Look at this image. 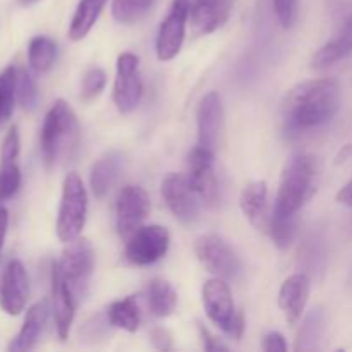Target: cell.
<instances>
[{"label": "cell", "mask_w": 352, "mask_h": 352, "mask_svg": "<svg viewBox=\"0 0 352 352\" xmlns=\"http://www.w3.org/2000/svg\"><path fill=\"white\" fill-rule=\"evenodd\" d=\"M148 305L151 313L158 318H167L175 311L177 292L164 278H153L148 285Z\"/></svg>", "instance_id": "obj_24"}, {"label": "cell", "mask_w": 352, "mask_h": 352, "mask_svg": "<svg viewBox=\"0 0 352 352\" xmlns=\"http://www.w3.org/2000/svg\"><path fill=\"white\" fill-rule=\"evenodd\" d=\"M21 186V168L17 160L0 162V196L2 199L12 198Z\"/></svg>", "instance_id": "obj_30"}, {"label": "cell", "mask_w": 352, "mask_h": 352, "mask_svg": "<svg viewBox=\"0 0 352 352\" xmlns=\"http://www.w3.org/2000/svg\"><path fill=\"white\" fill-rule=\"evenodd\" d=\"M337 201L344 206H349L352 208V179L337 192Z\"/></svg>", "instance_id": "obj_39"}, {"label": "cell", "mask_w": 352, "mask_h": 352, "mask_svg": "<svg viewBox=\"0 0 352 352\" xmlns=\"http://www.w3.org/2000/svg\"><path fill=\"white\" fill-rule=\"evenodd\" d=\"M76 133H78V122H76L74 110L65 100H57L45 116L40 136L41 157L47 167H52L57 162L65 144H71V141L74 140Z\"/></svg>", "instance_id": "obj_4"}, {"label": "cell", "mask_w": 352, "mask_h": 352, "mask_svg": "<svg viewBox=\"0 0 352 352\" xmlns=\"http://www.w3.org/2000/svg\"><path fill=\"white\" fill-rule=\"evenodd\" d=\"M268 232H270L275 246L280 248V250H287L296 236V215L272 212Z\"/></svg>", "instance_id": "obj_29"}, {"label": "cell", "mask_w": 352, "mask_h": 352, "mask_svg": "<svg viewBox=\"0 0 352 352\" xmlns=\"http://www.w3.org/2000/svg\"><path fill=\"white\" fill-rule=\"evenodd\" d=\"M17 100L24 110H33L38 103V88L28 71L17 72Z\"/></svg>", "instance_id": "obj_31"}, {"label": "cell", "mask_w": 352, "mask_h": 352, "mask_svg": "<svg viewBox=\"0 0 352 352\" xmlns=\"http://www.w3.org/2000/svg\"><path fill=\"white\" fill-rule=\"evenodd\" d=\"M76 299L62 278L57 263L52 265V311H54L55 330L60 340H67L76 313Z\"/></svg>", "instance_id": "obj_15"}, {"label": "cell", "mask_w": 352, "mask_h": 352, "mask_svg": "<svg viewBox=\"0 0 352 352\" xmlns=\"http://www.w3.org/2000/svg\"><path fill=\"white\" fill-rule=\"evenodd\" d=\"M222 102L217 91L203 96L198 109V144L215 153L222 131Z\"/></svg>", "instance_id": "obj_17"}, {"label": "cell", "mask_w": 352, "mask_h": 352, "mask_svg": "<svg viewBox=\"0 0 352 352\" xmlns=\"http://www.w3.org/2000/svg\"><path fill=\"white\" fill-rule=\"evenodd\" d=\"M162 196L167 203L168 210L175 220L186 227H192L199 220V205L198 195L189 184L188 175L184 174H168L162 181Z\"/></svg>", "instance_id": "obj_9"}, {"label": "cell", "mask_w": 352, "mask_h": 352, "mask_svg": "<svg viewBox=\"0 0 352 352\" xmlns=\"http://www.w3.org/2000/svg\"><path fill=\"white\" fill-rule=\"evenodd\" d=\"M320 162L315 155L298 153L285 164L274 212L296 215L318 191Z\"/></svg>", "instance_id": "obj_2"}, {"label": "cell", "mask_w": 352, "mask_h": 352, "mask_svg": "<svg viewBox=\"0 0 352 352\" xmlns=\"http://www.w3.org/2000/svg\"><path fill=\"white\" fill-rule=\"evenodd\" d=\"M150 213V198L141 186H124L117 195L116 226L120 239L127 241Z\"/></svg>", "instance_id": "obj_11"}, {"label": "cell", "mask_w": 352, "mask_h": 352, "mask_svg": "<svg viewBox=\"0 0 352 352\" xmlns=\"http://www.w3.org/2000/svg\"><path fill=\"white\" fill-rule=\"evenodd\" d=\"M107 85V74L103 69L93 67L89 69L85 74V79H82V88H81V96L82 100H93L103 91Z\"/></svg>", "instance_id": "obj_32"}, {"label": "cell", "mask_w": 352, "mask_h": 352, "mask_svg": "<svg viewBox=\"0 0 352 352\" xmlns=\"http://www.w3.org/2000/svg\"><path fill=\"white\" fill-rule=\"evenodd\" d=\"M234 3L236 0H195L189 10L192 31L203 36L222 28L232 14Z\"/></svg>", "instance_id": "obj_16"}, {"label": "cell", "mask_w": 352, "mask_h": 352, "mask_svg": "<svg viewBox=\"0 0 352 352\" xmlns=\"http://www.w3.org/2000/svg\"><path fill=\"white\" fill-rule=\"evenodd\" d=\"M7 226H9V213H7L6 208H2V206H0V253H2L3 241H6Z\"/></svg>", "instance_id": "obj_40"}, {"label": "cell", "mask_w": 352, "mask_h": 352, "mask_svg": "<svg viewBox=\"0 0 352 352\" xmlns=\"http://www.w3.org/2000/svg\"><path fill=\"white\" fill-rule=\"evenodd\" d=\"M340 109V85L323 78L294 86L282 103V126L287 134H299L330 122Z\"/></svg>", "instance_id": "obj_1"}, {"label": "cell", "mask_w": 352, "mask_h": 352, "mask_svg": "<svg viewBox=\"0 0 352 352\" xmlns=\"http://www.w3.org/2000/svg\"><path fill=\"white\" fill-rule=\"evenodd\" d=\"M352 54V14L344 21L339 33L323 45L313 57L311 65L315 69H327L336 65L337 62L344 60Z\"/></svg>", "instance_id": "obj_21"}, {"label": "cell", "mask_w": 352, "mask_h": 352, "mask_svg": "<svg viewBox=\"0 0 352 352\" xmlns=\"http://www.w3.org/2000/svg\"><path fill=\"white\" fill-rule=\"evenodd\" d=\"M170 236L162 226H143L127 239L126 260L136 267L157 263L167 254Z\"/></svg>", "instance_id": "obj_8"}, {"label": "cell", "mask_w": 352, "mask_h": 352, "mask_svg": "<svg viewBox=\"0 0 352 352\" xmlns=\"http://www.w3.org/2000/svg\"><path fill=\"white\" fill-rule=\"evenodd\" d=\"M241 210L248 222L261 232H268L270 212H268V186L265 181H251L244 186L239 199Z\"/></svg>", "instance_id": "obj_19"}, {"label": "cell", "mask_w": 352, "mask_h": 352, "mask_svg": "<svg viewBox=\"0 0 352 352\" xmlns=\"http://www.w3.org/2000/svg\"><path fill=\"white\" fill-rule=\"evenodd\" d=\"M3 201V199H2V196H0V203H2Z\"/></svg>", "instance_id": "obj_42"}, {"label": "cell", "mask_w": 352, "mask_h": 352, "mask_svg": "<svg viewBox=\"0 0 352 352\" xmlns=\"http://www.w3.org/2000/svg\"><path fill=\"white\" fill-rule=\"evenodd\" d=\"M274 9L282 28H291L298 14V0H274Z\"/></svg>", "instance_id": "obj_34"}, {"label": "cell", "mask_w": 352, "mask_h": 352, "mask_svg": "<svg viewBox=\"0 0 352 352\" xmlns=\"http://www.w3.org/2000/svg\"><path fill=\"white\" fill-rule=\"evenodd\" d=\"M203 308L208 318L219 327L220 330L234 339H241L244 333V316L241 315L234 305L232 292L223 278L213 277L205 282L201 291Z\"/></svg>", "instance_id": "obj_5"}, {"label": "cell", "mask_w": 352, "mask_h": 352, "mask_svg": "<svg viewBox=\"0 0 352 352\" xmlns=\"http://www.w3.org/2000/svg\"><path fill=\"white\" fill-rule=\"evenodd\" d=\"M311 291V280L306 274H294L282 284L278 306L284 311L289 325H296L305 313Z\"/></svg>", "instance_id": "obj_18"}, {"label": "cell", "mask_w": 352, "mask_h": 352, "mask_svg": "<svg viewBox=\"0 0 352 352\" xmlns=\"http://www.w3.org/2000/svg\"><path fill=\"white\" fill-rule=\"evenodd\" d=\"M55 58H57V45L52 38L40 34V36H34L28 45V62H30V67L38 74L50 71L55 64Z\"/></svg>", "instance_id": "obj_25"}, {"label": "cell", "mask_w": 352, "mask_h": 352, "mask_svg": "<svg viewBox=\"0 0 352 352\" xmlns=\"http://www.w3.org/2000/svg\"><path fill=\"white\" fill-rule=\"evenodd\" d=\"M17 2H19L21 6H31V3L38 2V0H17Z\"/></svg>", "instance_id": "obj_41"}, {"label": "cell", "mask_w": 352, "mask_h": 352, "mask_svg": "<svg viewBox=\"0 0 352 352\" xmlns=\"http://www.w3.org/2000/svg\"><path fill=\"white\" fill-rule=\"evenodd\" d=\"M107 318L110 325L116 329L126 330L129 333L136 332L140 327V308H138L136 299L129 296V298L112 302L107 311Z\"/></svg>", "instance_id": "obj_26"}, {"label": "cell", "mask_w": 352, "mask_h": 352, "mask_svg": "<svg viewBox=\"0 0 352 352\" xmlns=\"http://www.w3.org/2000/svg\"><path fill=\"white\" fill-rule=\"evenodd\" d=\"M48 311H50V309H48V302L45 301V299L34 302V305L28 309L23 327H21L16 339L10 342L9 351L23 352L33 349V347L36 346L38 340H40L45 327H47Z\"/></svg>", "instance_id": "obj_20"}, {"label": "cell", "mask_w": 352, "mask_h": 352, "mask_svg": "<svg viewBox=\"0 0 352 352\" xmlns=\"http://www.w3.org/2000/svg\"><path fill=\"white\" fill-rule=\"evenodd\" d=\"M30 298V277L19 260H10L0 277V308L10 316H17L26 308Z\"/></svg>", "instance_id": "obj_14"}, {"label": "cell", "mask_w": 352, "mask_h": 352, "mask_svg": "<svg viewBox=\"0 0 352 352\" xmlns=\"http://www.w3.org/2000/svg\"><path fill=\"white\" fill-rule=\"evenodd\" d=\"M151 339H153L155 347H158V349L168 351L172 347V337L165 329H155L153 333H151Z\"/></svg>", "instance_id": "obj_38"}, {"label": "cell", "mask_w": 352, "mask_h": 352, "mask_svg": "<svg viewBox=\"0 0 352 352\" xmlns=\"http://www.w3.org/2000/svg\"><path fill=\"white\" fill-rule=\"evenodd\" d=\"M320 313H311V315L308 316V320L305 322V325H302V330L301 333H299V340H298V346H296V349H302V346H305L306 340H315V337H318V330H320Z\"/></svg>", "instance_id": "obj_35"}, {"label": "cell", "mask_w": 352, "mask_h": 352, "mask_svg": "<svg viewBox=\"0 0 352 352\" xmlns=\"http://www.w3.org/2000/svg\"><path fill=\"white\" fill-rule=\"evenodd\" d=\"M17 98V69L14 65L0 72V129L9 122Z\"/></svg>", "instance_id": "obj_27"}, {"label": "cell", "mask_w": 352, "mask_h": 352, "mask_svg": "<svg viewBox=\"0 0 352 352\" xmlns=\"http://www.w3.org/2000/svg\"><path fill=\"white\" fill-rule=\"evenodd\" d=\"M93 265H95L93 248L85 237H78L69 243L57 263L62 278L67 284L71 294L74 296L76 302H81L88 296Z\"/></svg>", "instance_id": "obj_6"}, {"label": "cell", "mask_w": 352, "mask_h": 352, "mask_svg": "<svg viewBox=\"0 0 352 352\" xmlns=\"http://www.w3.org/2000/svg\"><path fill=\"white\" fill-rule=\"evenodd\" d=\"M88 213V192L81 177L69 172L62 184V198L57 215V236L62 243L69 244L81 237Z\"/></svg>", "instance_id": "obj_3"}, {"label": "cell", "mask_w": 352, "mask_h": 352, "mask_svg": "<svg viewBox=\"0 0 352 352\" xmlns=\"http://www.w3.org/2000/svg\"><path fill=\"white\" fill-rule=\"evenodd\" d=\"M198 330H199V336H201V339H203V347H205V351H227L229 349V347H227L222 340H219L215 336H212V333H210V330L205 329L203 325H198Z\"/></svg>", "instance_id": "obj_37"}, {"label": "cell", "mask_w": 352, "mask_h": 352, "mask_svg": "<svg viewBox=\"0 0 352 352\" xmlns=\"http://www.w3.org/2000/svg\"><path fill=\"white\" fill-rule=\"evenodd\" d=\"M215 153L196 144L188 157V181L196 191L198 198L206 206H213L219 201V182H217Z\"/></svg>", "instance_id": "obj_13"}, {"label": "cell", "mask_w": 352, "mask_h": 352, "mask_svg": "<svg viewBox=\"0 0 352 352\" xmlns=\"http://www.w3.org/2000/svg\"><path fill=\"white\" fill-rule=\"evenodd\" d=\"M109 0H79L69 26V40L79 41L91 31Z\"/></svg>", "instance_id": "obj_23"}, {"label": "cell", "mask_w": 352, "mask_h": 352, "mask_svg": "<svg viewBox=\"0 0 352 352\" xmlns=\"http://www.w3.org/2000/svg\"><path fill=\"white\" fill-rule=\"evenodd\" d=\"M261 349H263L265 352H285L287 351V342H285V339L282 333L270 332L263 337Z\"/></svg>", "instance_id": "obj_36"}, {"label": "cell", "mask_w": 352, "mask_h": 352, "mask_svg": "<svg viewBox=\"0 0 352 352\" xmlns=\"http://www.w3.org/2000/svg\"><path fill=\"white\" fill-rule=\"evenodd\" d=\"M120 164H122V158L119 153H109L93 165L89 186H91V191L96 199H103L109 195L117 175H119Z\"/></svg>", "instance_id": "obj_22"}, {"label": "cell", "mask_w": 352, "mask_h": 352, "mask_svg": "<svg viewBox=\"0 0 352 352\" xmlns=\"http://www.w3.org/2000/svg\"><path fill=\"white\" fill-rule=\"evenodd\" d=\"M153 3L155 0H112V16L122 24H134L150 12Z\"/></svg>", "instance_id": "obj_28"}, {"label": "cell", "mask_w": 352, "mask_h": 352, "mask_svg": "<svg viewBox=\"0 0 352 352\" xmlns=\"http://www.w3.org/2000/svg\"><path fill=\"white\" fill-rule=\"evenodd\" d=\"M189 10H191V0H172L170 10L162 21L157 34V57L160 60H172L181 50Z\"/></svg>", "instance_id": "obj_12"}, {"label": "cell", "mask_w": 352, "mask_h": 352, "mask_svg": "<svg viewBox=\"0 0 352 352\" xmlns=\"http://www.w3.org/2000/svg\"><path fill=\"white\" fill-rule=\"evenodd\" d=\"M195 253L206 272L215 277L230 280L239 274L241 263L237 256L230 250L229 244L215 234H205L198 237L195 244Z\"/></svg>", "instance_id": "obj_10"}, {"label": "cell", "mask_w": 352, "mask_h": 352, "mask_svg": "<svg viewBox=\"0 0 352 352\" xmlns=\"http://www.w3.org/2000/svg\"><path fill=\"white\" fill-rule=\"evenodd\" d=\"M19 133H17V127L12 126L7 131L6 138H3L2 150H0V162H14L19 157Z\"/></svg>", "instance_id": "obj_33"}, {"label": "cell", "mask_w": 352, "mask_h": 352, "mask_svg": "<svg viewBox=\"0 0 352 352\" xmlns=\"http://www.w3.org/2000/svg\"><path fill=\"white\" fill-rule=\"evenodd\" d=\"M112 96L120 113H129L138 107L143 96V79H141L138 55L131 52H124L119 55Z\"/></svg>", "instance_id": "obj_7"}]
</instances>
